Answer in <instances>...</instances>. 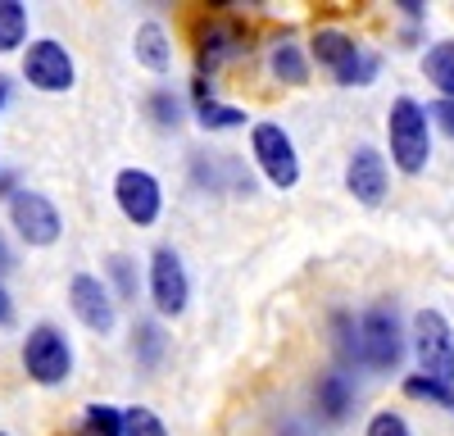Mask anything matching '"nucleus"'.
<instances>
[{"mask_svg":"<svg viewBox=\"0 0 454 436\" xmlns=\"http://www.w3.org/2000/svg\"><path fill=\"white\" fill-rule=\"evenodd\" d=\"M387 141H391V164L409 177H419L432 160V123H427V109L400 96L391 100V114H387Z\"/></svg>","mask_w":454,"mask_h":436,"instance_id":"1","label":"nucleus"},{"mask_svg":"<svg viewBox=\"0 0 454 436\" xmlns=\"http://www.w3.org/2000/svg\"><path fill=\"white\" fill-rule=\"evenodd\" d=\"M309 55L332 73L340 87H372L377 73H382V55L364 51L350 32L340 27H318L314 42H309Z\"/></svg>","mask_w":454,"mask_h":436,"instance_id":"2","label":"nucleus"},{"mask_svg":"<svg viewBox=\"0 0 454 436\" xmlns=\"http://www.w3.org/2000/svg\"><path fill=\"white\" fill-rule=\"evenodd\" d=\"M413 359H419V378L454 391V327L441 309L413 314Z\"/></svg>","mask_w":454,"mask_h":436,"instance_id":"3","label":"nucleus"},{"mask_svg":"<svg viewBox=\"0 0 454 436\" xmlns=\"http://www.w3.org/2000/svg\"><path fill=\"white\" fill-rule=\"evenodd\" d=\"M355 332H359V369L372 373H395L400 359H404V332H400V318L387 305H372L355 318Z\"/></svg>","mask_w":454,"mask_h":436,"instance_id":"4","label":"nucleus"},{"mask_svg":"<svg viewBox=\"0 0 454 436\" xmlns=\"http://www.w3.org/2000/svg\"><path fill=\"white\" fill-rule=\"evenodd\" d=\"M23 369L36 386H64L73 373V346L64 327L55 323H32L23 337Z\"/></svg>","mask_w":454,"mask_h":436,"instance_id":"5","label":"nucleus"},{"mask_svg":"<svg viewBox=\"0 0 454 436\" xmlns=\"http://www.w3.org/2000/svg\"><path fill=\"white\" fill-rule=\"evenodd\" d=\"M250 155L278 191H291L300 182V155H295V141L282 123H254L250 128Z\"/></svg>","mask_w":454,"mask_h":436,"instance_id":"6","label":"nucleus"},{"mask_svg":"<svg viewBox=\"0 0 454 436\" xmlns=\"http://www.w3.org/2000/svg\"><path fill=\"white\" fill-rule=\"evenodd\" d=\"M114 205L132 228H155L164 214V187L145 168H119L114 173Z\"/></svg>","mask_w":454,"mask_h":436,"instance_id":"7","label":"nucleus"},{"mask_svg":"<svg viewBox=\"0 0 454 436\" xmlns=\"http://www.w3.org/2000/svg\"><path fill=\"white\" fill-rule=\"evenodd\" d=\"M23 78L36 91L59 96L78 82V68H73V55L55 42V36H42V42H27V51H23Z\"/></svg>","mask_w":454,"mask_h":436,"instance_id":"8","label":"nucleus"},{"mask_svg":"<svg viewBox=\"0 0 454 436\" xmlns=\"http://www.w3.org/2000/svg\"><path fill=\"white\" fill-rule=\"evenodd\" d=\"M10 223L27 245H55L64 237V218H59L55 200L42 191H27V187H19L10 196Z\"/></svg>","mask_w":454,"mask_h":436,"instance_id":"9","label":"nucleus"},{"mask_svg":"<svg viewBox=\"0 0 454 436\" xmlns=\"http://www.w3.org/2000/svg\"><path fill=\"white\" fill-rule=\"evenodd\" d=\"M68 309L96 337H109L119 327V300L109 296L105 277H96V273H78L68 282Z\"/></svg>","mask_w":454,"mask_h":436,"instance_id":"10","label":"nucleus"},{"mask_svg":"<svg viewBox=\"0 0 454 436\" xmlns=\"http://www.w3.org/2000/svg\"><path fill=\"white\" fill-rule=\"evenodd\" d=\"M150 300L164 318H177L192 300V277H186V264L173 245H155V254H150Z\"/></svg>","mask_w":454,"mask_h":436,"instance_id":"11","label":"nucleus"},{"mask_svg":"<svg viewBox=\"0 0 454 436\" xmlns=\"http://www.w3.org/2000/svg\"><path fill=\"white\" fill-rule=\"evenodd\" d=\"M246 51V27L237 19H200L196 23V78H205V73H218L227 59H237Z\"/></svg>","mask_w":454,"mask_h":436,"instance_id":"12","label":"nucleus"},{"mask_svg":"<svg viewBox=\"0 0 454 436\" xmlns=\"http://www.w3.org/2000/svg\"><path fill=\"white\" fill-rule=\"evenodd\" d=\"M387 187H391V173H387V155L377 145H359L346 164V191L359 200V205H382L387 200Z\"/></svg>","mask_w":454,"mask_h":436,"instance_id":"13","label":"nucleus"},{"mask_svg":"<svg viewBox=\"0 0 454 436\" xmlns=\"http://www.w3.org/2000/svg\"><path fill=\"white\" fill-rule=\"evenodd\" d=\"M314 405H318V418H327V423H340L355 409V382L346 378V369H332V373L318 378Z\"/></svg>","mask_w":454,"mask_h":436,"instance_id":"14","label":"nucleus"},{"mask_svg":"<svg viewBox=\"0 0 454 436\" xmlns=\"http://www.w3.org/2000/svg\"><path fill=\"white\" fill-rule=\"evenodd\" d=\"M164 354H168V337L160 318H137L132 323V359L141 373H160L164 369Z\"/></svg>","mask_w":454,"mask_h":436,"instance_id":"15","label":"nucleus"},{"mask_svg":"<svg viewBox=\"0 0 454 436\" xmlns=\"http://www.w3.org/2000/svg\"><path fill=\"white\" fill-rule=\"evenodd\" d=\"M269 73L278 82H286V87H305L309 82V55H305V46L291 42V36H278L273 51H269Z\"/></svg>","mask_w":454,"mask_h":436,"instance_id":"16","label":"nucleus"},{"mask_svg":"<svg viewBox=\"0 0 454 436\" xmlns=\"http://www.w3.org/2000/svg\"><path fill=\"white\" fill-rule=\"evenodd\" d=\"M132 51H137V64L150 73H168V64H173V42H168L164 23H141L132 36Z\"/></svg>","mask_w":454,"mask_h":436,"instance_id":"17","label":"nucleus"},{"mask_svg":"<svg viewBox=\"0 0 454 436\" xmlns=\"http://www.w3.org/2000/svg\"><path fill=\"white\" fill-rule=\"evenodd\" d=\"M105 277H109L105 286H109L114 300H137V291H141V269H137L132 254L114 250L109 260H105Z\"/></svg>","mask_w":454,"mask_h":436,"instance_id":"18","label":"nucleus"},{"mask_svg":"<svg viewBox=\"0 0 454 436\" xmlns=\"http://www.w3.org/2000/svg\"><path fill=\"white\" fill-rule=\"evenodd\" d=\"M145 119L155 123L160 132H177L186 123V109H182V96L173 87H155L145 96Z\"/></svg>","mask_w":454,"mask_h":436,"instance_id":"19","label":"nucleus"},{"mask_svg":"<svg viewBox=\"0 0 454 436\" xmlns=\"http://www.w3.org/2000/svg\"><path fill=\"white\" fill-rule=\"evenodd\" d=\"M423 73L441 91V100H454V42H432L423 55Z\"/></svg>","mask_w":454,"mask_h":436,"instance_id":"20","label":"nucleus"},{"mask_svg":"<svg viewBox=\"0 0 454 436\" xmlns=\"http://www.w3.org/2000/svg\"><path fill=\"white\" fill-rule=\"evenodd\" d=\"M27 42V5L0 0V55H10Z\"/></svg>","mask_w":454,"mask_h":436,"instance_id":"21","label":"nucleus"},{"mask_svg":"<svg viewBox=\"0 0 454 436\" xmlns=\"http://www.w3.org/2000/svg\"><path fill=\"white\" fill-rule=\"evenodd\" d=\"M246 109H237V105H218V100H200L196 105V123L205 128V132H232V128H246Z\"/></svg>","mask_w":454,"mask_h":436,"instance_id":"22","label":"nucleus"},{"mask_svg":"<svg viewBox=\"0 0 454 436\" xmlns=\"http://www.w3.org/2000/svg\"><path fill=\"white\" fill-rule=\"evenodd\" d=\"M332 350L340 363H359V332H355V314H332Z\"/></svg>","mask_w":454,"mask_h":436,"instance_id":"23","label":"nucleus"},{"mask_svg":"<svg viewBox=\"0 0 454 436\" xmlns=\"http://www.w3.org/2000/svg\"><path fill=\"white\" fill-rule=\"evenodd\" d=\"M404 395H409V400H427V405H441V409H454V391L441 386V382H427V378H419V373L404 378Z\"/></svg>","mask_w":454,"mask_h":436,"instance_id":"24","label":"nucleus"},{"mask_svg":"<svg viewBox=\"0 0 454 436\" xmlns=\"http://www.w3.org/2000/svg\"><path fill=\"white\" fill-rule=\"evenodd\" d=\"M123 436H168V427L155 409L132 405V409H123Z\"/></svg>","mask_w":454,"mask_h":436,"instance_id":"25","label":"nucleus"},{"mask_svg":"<svg viewBox=\"0 0 454 436\" xmlns=\"http://www.w3.org/2000/svg\"><path fill=\"white\" fill-rule=\"evenodd\" d=\"M82 423L96 436H123V409H114V405H87Z\"/></svg>","mask_w":454,"mask_h":436,"instance_id":"26","label":"nucleus"},{"mask_svg":"<svg viewBox=\"0 0 454 436\" xmlns=\"http://www.w3.org/2000/svg\"><path fill=\"white\" fill-rule=\"evenodd\" d=\"M364 436H413V432H409V423H404L395 409H382V414H372V418H368Z\"/></svg>","mask_w":454,"mask_h":436,"instance_id":"27","label":"nucleus"},{"mask_svg":"<svg viewBox=\"0 0 454 436\" xmlns=\"http://www.w3.org/2000/svg\"><path fill=\"white\" fill-rule=\"evenodd\" d=\"M423 109H427V123H436L445 136H454V100H432Z\"/></svg>","mask_w":454,"mask_h":436,"instance_id":"28","label":"nucleus"},{"mask_svg":"<svg viewBox=\"0 0 454 436\" xmlns=\"http://www.w3.org/2000/svg\"><path fill=\"white\" fill-rule=\"evenodd\" d=\"M395 10H400V14H404L413 27H419V23H427V5H419V0H400Z\"/></svg>","mask_w":454,"mask_h":436,"instance_id":"29","label":"nucleus"},{"mask_svg":"<svg viewBox=\"0 0 454 436\" xmlns=\"http://www.w3.org/2000/svg\"><path fill=\"white\" fill-rule=\"evenodd\" d=\"M14 300H10V286L5 282H0V327H14Z\"/></svg>","mask_w":454,"mask_h":436,"instance_id":"30","label":"nucleus"},{"mask_svg":"<svg viewBox=\"0 0 454 436\" xmlns=\"http://www.w3.org/2000/svg\"><path fill=\"white\" fill-rule=\"evenodd\" d=\"M14 269V245L5 241V232H0V277H5Z\"/></svg>","mask_w":454,"mask_h":436,"instance_id":"31","label":"nucleus"},{"mask_svg":"<svg viewBox=\"0 0 454 436\" xmlns=\"http://www.w3.org/2000/svg\"><path fill=\"white\" fill-rule=\"evenodd\" d=\"M5 100H10V78H0V109H5Z\"/></svg>","mask_w":454,"mask_h":436,"instance_id":"32","label":"nucleus"},{"mask_svg":"<svg viewBox=\"0 0 454 436\" xmlns=\"http://www.w3.org/2000/svg\"><path fill=\"white\" fill-rule=\"evenodd\" d=\"M73 436H96V432H91L87 423H78V432H73Z\"/></svg>","mask_w":454,"mask_h":436,"instance_id":"33","label":"nucleus"},{"mask_svg":"<svg viewBox=\"0 0 454 436\" xmlns=\"http://www.w3.org/2000/svg\"><path fill=\"white\" fill-rule=\"evenodd\" d=\"M0 436H10V432H0Z\"/></svg>","mask_w":454,"mask_h":436,"instance_id":"34","label":"nucleus"}]
</instances>
